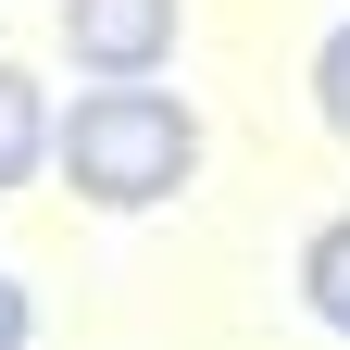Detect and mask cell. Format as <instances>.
<instances>
[{
    "mask_svg": "<svg viewBox=\"0 0 350 350\" xmlns=\"http://www.w3.org/2000/svg\"><path fill=\"white\" fill-rule=\"evenodd\" d=\"M51 175L88 213H150V200H175L200 175V113L175 88H150V75H100L51 125Z\"/></svg>",
    "mask_w": 350,
    "mask_h": 350,
    "instance_id": "6da1fadb",
    "label": "cell"
},
{
    "mask_svg": "<svg viewBox=\"0 0 350 350\" xmlns=\"http://www.w3.org/2000/svg\"><path fill=\"white\" fill-rule=\"evenodd\" d=\"M188 38V0H63V51L88 75H163Z\"/></svg>",
    "mask_w": 350,
    "mask_h": 350,
    "instance_id": "7a4b0ae2",
    "label": "cell"
},
{
    "mask_svg": "<svg viewBox=\"0 0 350 350\" xmlns=\"http://www.w3.org/2000/svg\"><path fill=\"white\" fill-rule=\"evenodd\" d=\"M38 163H51V100L25 63H0V188H25Z\"/></svg>",
    "mask_w": 350,
    "mask_h": 350,
    "instance_id": "3957f363",
    "label": "cell"
},
{
    "mask_svg": "<svg viewBox=\"0 0 350 350\" xmlns=\"http://www.w3.org/2000/svg\"><path fill=\"white\" fill-rule=\"evenodd\" d=\"M300 300L350 338V213H325V226H313V250H300Z\"/></svg>",
    "mask_w": 350,
    "mask_h": 350,
    "instance_id": "277c9868",
    "label": "cell"
},
{
    "mask_svg": "<svg viewBox=\"0 0 350 350\" xmlns=\"http://www.w3.org/2000/svg\"><path fill=\"white\" fill-rule=\"evenodd\" d=\"M313 113H325L338 138H350V25L325 38V51H313Z\"/></svg>",
    "mask_w": 350,
    "mask_h": 350,
    "instance_id": "5b68a950",
    "label": "cell"
},
{
    "mask_svg": "<svg viewBox=\"0 0 350 350\" xmlns=\"http://www.w3.org/2000/svg\"><path fill=\"white\" fill-rule=\"evenodd\" d=\"M25 325H38V300H25V288H13V275H0V350H13V338H25Z\"/></svg>",
    "mask_w": 350,
    "mask_h": 350,
    "instance_id": "8992f818",
    "label": "cell"
}]
</instances>
